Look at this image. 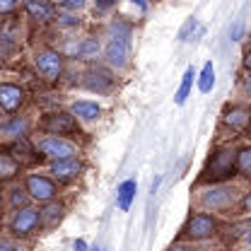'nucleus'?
<instances>
[{
    "instance_id": "f257e3e1",
    "label": "nucleus",
    "mask_w": 251,
    "mask_h": 251,
    "mask_svg": "<svg viewBox=\"0 0 251 251\" xmlns=\"http://www.w3.org/2000/svg\"><path fill=\"white\" fill-rule=\"evenodd\" d=\"M234 174H237V150L218 148L205 159V167L201 172V181L218 186V184H227Z\"/></svg>"
},
{
    "instance_id": "f03ea898",
    "label": "nucleus",
    "mask_w": 251,
    "mask_h": 251,
    "mask_svg": "<svg viewBox=\"0 0 251 251\" xmlns=\"http://www.w3.org/2000/svg\"><path fill=\"white\" fill-rule=\"evenodd\" d=\"M36 152H41L44 157L53 159V162H63V159H75L77 157V145L68 138H58V135H44L36 140L34 145Z\"/></svg>"
},
{
    "instance_id": "7ed1b4c3",
    "label": "nucleus",
    "mask_w": 251,
    "mask_h": 251,
    "mask_svg": "<svg viewBox=\"0 0 251 251\" xmlns=\"http://www.w3.org/2000/svg\"><path fill=\"white\" fill-rule=\"evenodd\" d=\"M218 220L208 213H193L186 220L184 229H181V237L188 242H205V239H213L218 234Z\"/></svg>"
},
{
    "instance_id": "20e7f679",
    "label": "nucleus",
    "mask_w": 251,
    "mask_h": 251,
    "mask_svg": "<svg viewBox=\"0 0 251 251\" xmlns=\"http://www.w3.org/2000/svg\"><path fill=\"white\" fill-rule=\"evenodd\" d=\"M41 130H46V135H58V138L80 135V121L70 111H53L41 119Z\"/></svg>"
},
{
    "instance_id": "39448f33",
    "label": "nucleus",
    "mask_w": 251,
    "mask_h": 251,
    "mask_svg": "<svg viewBox=\"0 0 251 251\" xmlns=\"http://www.w3.org/2000/svg\"><path fill=\"white\" fill-rule=\"evenodd\" d=\"M34 65H36L39 75H41L46 82H56V80H61L65 61H63L61 51H56V49H41V51H36V56H34Z\"/></svg>"
},
{
    "instance_id": "423d86ee",
    "label": "nucleus",
    "mask_w": 251,
    "mask_h": 251,
    "mask_svg": "<svg viewBox=\"0 0 251 251\" xmlns=\"http://www.w3.org/2000/svg\"><path fill=\"white\" fill-rule=\"evenodd\" d=\"M237 201V188L218 184V186H208L201 191V205L208 210H229Z\"/></svg>"
},
{
    "instance_id": "0eeeda50",
    "label": "nucleus",
    "mask_w": 251,
    "mask_h": 251,
    "mask_svg": "<svg viewBox=\"0 0 251 251\" xmlns=\"http://www.w3.org/2000/svg\"><path fill=\"white\" fill-rule=\"evenodd\" d=\"M25 191L29 193L31 201H39V203H51L58 196L56 181L51 176H44V174H29L25 179Z\"/></svg>"
},
{
    "instance_id": "6e6552de",
    "label": "nucleus",
    "mask_w": 251,
    "mask_h": 251,
    "mask_svg": "<svg viewBox=\"0 0 251 251\" xmlns=\"http://www.w3.org/2000/svg\"><path fill=\"white\" fill-rule=\"evenodd\" d=\"M39 227H41V218H39V210L36 208L17 210L12 215V220H10V232L15 237H31Z\"/></svg>"
},
{
    "instance_id": "1a4fd4ad",
    "label": "nucleus",
    "mask_w": 251,
    "mask_h": 251,
    "mask_svg": "<svg viewBox=\"0 0 251 251\" xmlns=\"http://www.w3.org/2000/svg\"><path fill=\"white\" fill-rule=\"evenodd\" d=\"M128 56H130V44L128 39H121V36H111L104 46V61L111 68H124L128 63Z\"/></svg>"
},
{
    "instance_id": "9d476101",
    "label": "nucleus",
    "mask_w": 251,
    "mask_h": 251,
    "mask_svg": "<svg viewBox=\"0 0 251 251\" xmlns=\"http://www.w3.org/2000/svg\"><path fill=\"white\" fill-rule=\"evenodd\" d=\"M222 124L229 130H247L251 126V106L249 104H232L222 114Z\"/></svg>"
},
{
    "instance_id": "9b49d317",
    "label": "nucleus",
    "mask_w": 251,
    "mask_h": 251,
    "mask_svg": "<svg viewBox=\"0 0 251 251\" xmlns=\"http://www.w3.org/2000/svg\"><path fill=\"white\" fill-rule=\"evenodd\" d=\"M25 104V90L15 82H0V111L15 114Z\"/></svg>"
},
{
    "instance_id": "f8f14e48",
    "label": "nucleus",
    "mask_w": 251,
    "mask_h": 251,
    "mask_svg": "<svg viewBox=\"0 0 251 251\" xmlns=\"http://www.w3.org/2000/svg\"><path fill=\"white\" fill-rule=\"evenodd\" d=\"M111 85H114V75L106 68H90L85 73V77H82V87L90 90V92L101 94V92H106Z\"/></svg>"
},
{
    "instance_id": "ddd939ff",
    "label": "nucleus",
    "mask_w": 251,
    "mask_h": 251,
    "mask_svg": "<svg viewBox=\"0 0 251 251\" xmlns=\"http://www.w3.org/2000/svg\"><path fill=\"white\" fill-rule=\"evenodd\" d=\"M82 172V162L75 157V159H63V162H53L51 164V174H53V181L58 184H68L73 179H77Z\"/></svg>"
},
{
    "instance_id": "4468645a",
    "label": "nucleus",
    "mask_w": 251,
    "mask_h": 251,
    "mask_svg": "<svg viewBox=\"0 0 251 251\" xmlns=\"http://www.w3.org/2000/svg\"><path fill=\"white\" fill-rule=\"evenodd\" d=\"M25 10H27V15H29L34 22H51L53 20V15H56V5H51V2H44V0H29V2H25Z\"/></svg>"
},
{
    "instance_id": "2eb2a0df",
    "label": "nucleus",
    "mask_w": 251,
    "mask_h": 251,
    "mask_svg": "<svg viewBox=\"0 0 251 251\" xmlns=\"http://www.w3.org/2000/svg\"><path fill=\"white\" fill-rule=\"evenodd\" d=\"M70 114L77 121H97L99 114H101V106L97 101H90V99H80V101L70 104Z\"/></svg>"
},
{
    "instance_id": "dca6fc26",
    "label": "nucleus",
    "mask_w": 251,
    "mask_h": 251,
    "mask_svg": "<svg viewBox=\"0 0 251 251\" xmlns=\"http://www.w3.org/2000/svg\"><path fill=\"white\" fill-rule=\"evenodd\" d=\"M65 215V205L58 203V201H51V203H44V208L39 210V218H41V225L46 229H53L58 222L63 220Z\"/></svg>"
},
{
    "instance_id": "f3484780",
    "label": "nucleus",
    "mask_w": 251,
    "mask_h": 251,
    "mask_svg": "<svg viewBox=\"0 0 251 251\" xmlns=\"http://www.w3.org/2000/svg\"><path fill=\"white\" fill-rule=\"evenodd\" d=\"M20 169H22V164H20L15 157L10 155L7 150H0V181L15 179V176L20 174Z\"/></svg>"
},
{
    "instance_id": "a211bd4d",
    "label": "nucleus",
    "mask_w": 251,
    "mask_h": 251,
    "mask_svg": "<svg viewBox=\"0 0 251 251\" xmlns=\"http://www.w3.org/2000/svg\"><path fill=\"white\" fill-rule=\"evenodd\" d=\"M7 152L15 157L20 164H25V162H34V159H36V157H34V152H36V150H34V148L29 145V140H27V138H20V140H15V143L7 148Z\"/></svg>"
},
{
    "instance_id": "6ab92c4d",
    "label": "nucleus",
    "mask_w": 251,
    "mask_h": 251,
    "mask_svg": "<svg viewBox=\"0 0 251 251\" xmlns=\"http://www.w3.org/2000/svg\"><path fill=\"white\" fill-rule=\"evenodd\" d=\"M135 191H138V181L135 179H126L124 184L119 186V193H116V205H119V210H128L130 208V203H133V198H135Z\"/></svg>"
},
{
    "instance_id": "aec40b11",
    "label": "nucleus",
    "mask_w": 251,
    "mask_h": 251,
    "mask_svg": "<svg viewBox=\"0 0 251 251\" xmlns=\"http://www.w3.org/2000/svg\"><path fill=\"white\" fill-rule=\"evenodd\" d=\"M0 130L5 133V135H10V138H15V140H20V138H27V130H29V121L25 119V116H12L7 124L0 126Z\"/></svg>"
},
{
    "instance_id": "412c9836",
    "label": "nucleus",
    "mask_w": 251,
    "mask_h": 251,
    "mask_svg": "<svg viewBox=\"0 0 251 251\" xmlns=\"http://www.w3.org/2000/svg\"><path fill=\"white\" fill-rule=\"evenodd\" d=\"M193 80H196V68L193 65H188L186 70H184V77H181V85H179V90L174 94V104H186L188 94H191V87H193Z\"/></svg>"
},
{
    "instance_id": "4be33fe9",
    "label": "nucleus",
    "mask_w": 251,
    "mask_h": 251,
    "mask_svg": "<svg viewBox=\"0 0 251 251\" xmlns=\"http://www.w3.org/2000/svg\"><path fill=\"white\" fill-rule=\"evenodd\" d=\"M203 25L196 20V17H188L186 22H184V27L179 29V41L181 44H186V41H196L198 36H203Z\"/></svg>"
},
{
    "instance_id": "5701e85b",
    "label": "nucleus",
    "mask_w": 251,
    "mask_h": 251,
    "mask_svg": "<svg viewBox=\"0 0 251 251\" xmlns=\"http://www.w3.org/2000/svg\"><path fill=\"white\" fill-rule=\"evenodd\" d=\"M237 174L251 181V145L237 150Z\"/></svg>"
},
{
    "instance_id": "b1692460",
    "label": "nucleus",
    "mask_w": 251,
    "mask_h": 251,
    "mask_svg": "<svg viewBox=\"0 0 251 251\" xmlns=\"http://www.w3.org/2000/svg\"><path fill=\"white\" fill-rule=\"evenodd\" d=\"M213 87H215V65L208 61L205 65H203L201 75H198V90H201L203 94H208Z\"/></svg>"
},
{
    "instance_id": "393cba45",
    "label": "nucleus",
    "mask_w": 251,
    "mask_h": 251,
    "mask_svg": "<svg viewBox=\"0 0 251 251\" xmlns=\"http://www.w3.org/2000/svg\"><path fill=\"white\" fill-rule=\"evenodd\" d=\"M99 51H101L99 39H94V36L80 39V56H77V58H82V61H94V58L99 56Z\"/></svg>"
},
{
    "instance_id": "a878e982",
    "label": "nucleus",
    "mask_w": 251,
    "mask_h": 251,
    "mask_svg": "<svg viewBox=\"0 0 251 251\" xmlns=\"http://www.w3.org/2000/svg\"><path fill=\"white\" fill-rule=\"evenodd\" d=\"M15 49H17V36L10 34V29H0V61L10 58Z\"/></svg>"
},
{
    "instance_id": "bb28decb",
    "label": "nucleus",
    "mask_w": 251,
    "mask_h": 251,
    "mask_svg": "<svg viewBox=\"0 0 251 251\" xmlns=\"http://www.w3.org/2000/svg\"><path fill=\"white\" fill-rule=\"evenodd\" d=\"M29 193L25 191V188H12L10 191V205H12V210L17 213V210H25V208H29L27 203H29Z\"/></svg>"
},
{
    "instance_id": "cd10ccee",
    "label": "nucleus",
    "mask_w": 251,
    "mask_h": 251,
    "mask_svg": "<svg viewBox=\"0 0 251 251\" xmlns=\"http://www.w3.org/2000/svg\"><path fill=\"white\" fill-rule=\"evenodd\" d=\"M56 25H58V27H63V29H70V27H80V20H77V15L58 12V17H56Z\"/></svg>"
},
{
    "instance_id": "c85d7f7f",
    "label": "nucleus",
    "mask_w": 251,
    "mask_h": 251,
    "mask_svg": "<svg viewBox=\"0 0 251 251\" xmlns=\"http://www.w3.org/2000/svg\"><path fill=\"white\" fill-rule=\"evenodd\" d=\"M17 10V2L15 0H0V15H10Z\"/></svg>"
},
{
    "instance_id": "c756f323",
    "label": "nucleus",
    "mask_w": 251,
    "mask_h": 251,
    "mask_svg": "<svg viewBox=\"0 0 251 251\" xmlns=\"http://www.w3.org/2000/svg\"><path fill=\"white\" fill-rule=\"evenodd\" d=\"M82 5H85L82 0H77V2H61V5H58V10H80Z\"/></svg>"
},
{
    "instance_id": "7c9ffc66",
    "label": "nucleus",
    "mask_w": 251,
    "mask_h": 251,
    "mask_svg": "<svg viewBox=\"0 0 251 251\" xmlns=\"http://www.w3.org/2000/svg\"><path fill=\"white\" fill-rule=\"evenodd\" d=\"M167 251H198L196 247H191V244H172Z\"/></svg>"
},
{
    "instance_id": "2f4dec72",
    "label": "nucleus",
    "mask_w": 251,
    "mask_h": 251,
    "mask_svg": "<svg viewBox=\"0 0 251 251\" xmlns=\"http://www.w3.org/2000/svg\"><path fill=\"white\" fill-rule=\"evenodd\" d=\"M0 251H17V247L10 239H0Z\"/></svg>"
},
{
    "instance_id": "473e14b6",
    "label": "nucleus",
    "mask_w": 251,
    "mask_h": 251,
    "mask_svg": "<svg viewBox=\"0 0 251 251\" xmlns=\"http://www.w3.org/2000/svg\"><path fill=\"white\" fill-rule=\"evenodd\" d=\"M244 94H247V99L251 101V73H247V77H244Z\"/></svg>"
},
{
    "instance_id": "72a5a7b5",
    "label": "nucleus",
    "mask_w": 251,
    "mask_h": 251,
    "mask_svg": "<svg viewBox=\"0 0 251 251\" xmlns=\"http://www.w3.org/2000/svg\"><path fill=\"white\" fill-rule=\"evenodd\" d=\"M73 249L75 251H87L90 247H87V242H85V239H75V242H73Z\"/></svg>"
},
{
    "instance_id": "f704fd0d",
    "label": "nucleus",
    "mask_w": 251,
    "mask_h": 251,
    "mask_svg": "<svg viewBox=\"0 0 251 251\" xmlns=\"http://www.w3.org/2000/svg\"><path fill=\"white\" fill-rule=\"evenodd\" d=\"M242 208H244V213H249V215H251V191L244 196V198H242Z\"/></svg>"
},
{
    "instance_id": "c9c22d12",
    "label": "nucleus",
    "mask_w": 251,
    "mask_h": 251,
    "mask_svg": "<svg viewBox=\"0 0 251 251\" xmlns=\"http://www.w3.org/2000/svg\"><path fill=\"white\" fill-rule=\"evenodd\" d=\"M242 63H244V68H247V70L251 73V46L247 49V51H244V58H242Z\"/></svg>"
},
{
    "instance_id": "e433bc0d",
    "label": "nucleus",
    "mask_w": 251,
    "mask_h": 251,
    "mask_svg": "<svg viewBox=\"0 0 251 251\" xmlns=\"http://www.w3.org/2000/svg\"><path fill=\"white\" fill-rule=\"evenodd\" d=\"M239 34H242V25H234V29L229 31V36H232V39H237Z\"/></svg>"
},
{
    "instance_id": "4c0bfd02",
    "label": "nucleus",
    "mask_w": 251,
    "mask_h": 251,
    "mask_svg": "<svg viewBox=\"0 0 251 251\" xmlns=\"http://www.w3.org/2000/svg\"><path fill=\"white\" fill-rule=\"evenodd\" d=\"M244 239H247V244L251 247V225L247 227V232H244Z\"/></svg>"
},
{
    "instance_id": "58836bf2",
    "label": "nucleus",
    "mask_w": 251,
    "mask_h": 251,
    "mask_svg": "<svg viewBox=\"0 0 251 251\" xmlns=\"http://www.w3.org/2000/svg\"><path fill=\"white\" fill-rule=\"evenodd\" d=\"M0 213H2V191H0Z\"/></svg>"
},
{
    "instance_id": "ea45409f",
    "label": "nucleus",
    "mask_w": 251,
    "mask_h": 251,
    "mask_svg": "<svg viewBox=\"0 0 251 251\" xmlns=\"http://www.w3.org/2000/svg\"><path fill=\"white\" fill-rule=\"evenodd\" d=\"M87 251H101V249H99V247H90V249H87Z\"/></svg>"
},
{
    "instance_id": "a19ab883",
    "label": "nucleus",
    "mask_w": 251,
    "mask_h": 251,
    "mask_svg": "<svg viewBox=\"0 0 251 251\" xmlns=\"http://www.w3.org/2000/svg\"><path fill=\"white\" fill-rule=\"evenodd\" d=\"M0 126H2V111H0Z\"/></svg>"
},
{
    "instance_id": "79ce46f5",
    "label": "nucleus",
    "mask_w": 251,
    "mask_h": 251,
    "mask_svg": "<svg viewBox=\"0 0 251 251\" xmlns=\"http://www.w3.org/2000/svg\"><path fill=\"white\" fill-rule=\"evenodd\" d=\"M249 138H251V126H249Z\"/></svg>"
},
{
    "instance_id": "37998d69",
    "label": "nucleus",
    "mask_w": 251,
    "mask_h": 251,
    "mask_svg": "<svg viewBox=\"0 0 251 251\" xmlns=\"http://www.w3.org/2000/svg\"><path fill=\"white\" fill-rule=\"evenodd\" d=\"M249 46H251V36H249Z\"/></svg>"
}]
</instances>
